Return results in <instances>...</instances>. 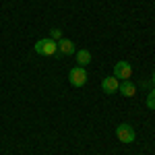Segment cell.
<instances>
[{
	"label": "cell",
	"mask_w": 155,
	"mask_h": 155,
	"mask_svg": "<svg viewBox=\"0 0 155 155\" xmlns=\"http://www.w3.org/2000/svg\"><path fill=\"white\" fill-rule=\"evenodd\" d=\"M118 87H120V81L114 74H112V77H106V79L101 81V91H104V93H116Z\"/></svg>",
	"instance_id": "cell-5"
},
{
	"label": "cell",
	"mask_w": 155,
	"mask_h": 155,
	"mask_svg": "<svg viewBox=\"0 0 155 155\" xmlns=\"http://www.w3.org/2000/svg\"><path fill=\"white\" fill-rule=\"evenodd\" d=\"M147 107H149V110H155V89L147 95Z\"/></svg>",
	"instance_id": "cell-9"
},
{
	"label": "cell",
	"mask_w": 155,
	"mask_h": 155,
	"mask_svg": "<svg viewBox=\"0 0 155 155\" xmlns=\"http://www.w3.org/2000/svg\"><path fill=\"white\" fill-rule=\"evenodd\" d=\"M89 62H91V52L89 50H79L77 52V66H83L85 68Z\"/></svg>",
	"instance_id": "cell-8"
},
{
	"label": "cell",
	"mask_w": 155,
	"mask_h": 155,
	"mask_svg": "<svg viewBox=\"0 0 155 155\" xmlns=\"http://www.w3.org/2000/svg\"><path fill=\"white\" fill-rule=\"evenodd\" d=\"M68 81H71L72 87H83V85L87 83V71H85L83 66H74V68H71V72H68Z\"/></svg>",
	"instance_id": "cell-3"
},
{
	"label": "cell",
	"mask_w": 155,
	"mask_h": 155,
	"mask_svg": "<svg viewBox=\"0 0 155 155\" xmlns=\"http://www.w3.org/2000/svg\"><path fill=\"white\" fill-rule=\"evenodd\" d=\"M151 81H153V83H155V72H153V74H151Z\"/></svg>",
	"instance_id": "cell-11"
},
{
	"label": "cell",
	"mask_w": 155,
	"mask_h": 155,
	"mask_svg": "<svg viewBox=\"0 0 155 155\" xmlns=\"http://www.w3.org/2000/svg\"><path fill=\"white\" fill-rule=\"evenodd\" d=\"M114 77L116 79H122V81H128L132 77V66L128 62H124V60H120L114 64Z\"/></svg>",
	"instance_id": "cell-4"
},
{
	"label": "cell",
	"mask_w": 155,
	"mask_h": 155,
	"mask_svg": "<svg viewBox=\"0 0 155 155\" xmlns=\"http://www.w3.org/2000/svg\"><path fill=\"white\" fill-rule=\"evenodd\" d=\"M33 50H35L37 54H41V56H54V54L58 52V41H54V39H50V37L37 39Z\"/></svg>",
	"instance_id": "cell-1"
},
{
	"label": "cell",
	"mask_w": 155,
	"mask_h": 155,
	"mask_svg": "<svg viewBox=\"0 0 155 155\" xmlns=\"http://www.w3.org/2000/svg\"><path fill=\"white\" fill-rule=\"evenodd\" d=\"M50 39H54V41H60V39H62V31H60V29H52V33H50Z\"/></svg>",
	"instance_id": "cell-10"
},
{
	"label": "cell",
	"mask_w": 155,
	"mask_h": 155,
	"mask_svg": "<svg viewBox=\"0 0 155 155\" xmlns=\"http://www.w3.org/2000/svg\"><path fill=\"white\" fill-rule=\"evenodd\" d=\"M58 52L60 54H72V52H77V48H74V44H72L71 39H60L58 41Z\"/></svg>",
	"instance_id": "cell-7"
},
{
	"label": "cell",
	"mask_w": 155,
	"mask_h": 155,
	"mask_svg": "<svg viewBox=\"0 0 155 155\" xmlns=\"http://www.w3.org/2000/svg\"><path fill=\"white\" fill-rule=\"evenodd\" d=\"M118 91H120L124 97H132L134 93H137V87H134V85H132V81L128 79V81H122V83H120Z\"/></svg>",
	"instance_id": "cell-6"
},
{
	"label": "cell",
	"mask_w": 155,
	"mask_h": 155,
	"mask_svg": "<svg viewBox=\"0 0 155 155\" xmlns=\"http://www.w3.org/2000/svg\"><path fill=\"white\" fill-rule=\"evenodd\" d=\"M116 137H118L120 143L130 145V143H134V139H137V132H134V128H132L130 124H120L118 128H116Z\"/></svg>",
	"instance_id": "cell-2"
}]
</instances>
